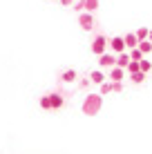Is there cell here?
Returning a JSON list of instances; mask_svg holds the SVG:
<instances>
[{"mask_svg": "<svg viewBox=\"0 0 152 154\" xmlns=\"http://www.w3.org/2000/svg\"><path fill=\"white\" fill-rule=\"evenodd\" d=\"M103 107V96L101 94H87L85 100H83V114L85 116H96Z\"/></svg>", "mask_w": 152, "mask_h": 154, "instance_id": "obj_1", "label": "cell"}, {"mask_svg": "<svg viewBox=\"0 0 152 154\" xmlns=\"http://www.w3.org/2000/svg\"><path fill=\"white\" fill-rule=\"evenodd\" d=\"M78 25H81L83 31H92L96 23H94V16L90 11H81V16H78Z\"/></svg>", "mask_w": 152, "mask_h": 154, "instance_id": "obj_2", "label": "cell"}, {"mask_svg": "<svg viewBox=\"0 0 152 154\" xmlns=\"http://www.w3.org/2000/svg\"><path fill=\"white\" fill-rule=\"evenodd\" d=\"M105 47H107V38L103 34H98V36H94V40H92V51L96 56H101V54H105Z\"/></svg>", "mask_w": 152, "mask_h": 154, "instance_id": "obj_3", "label": "cell"}, {"mask_svg": "<svg viewBox=\"0 0 152 154\" xmlns=\"http://www.w3.org/2000/svg\"><path fill=\"white\" fill-rule=\"evenodd\" d=\"M74 9L78 14L81 11H94V9H98V0H76V5H74Z\"/></svg>", "mask_w": 152, "mask_h": 154, "instance_id": "obj_4", "label": "cell"}, {"mask_svg": "<svg viewBox=\"0 0 152 154\" xmlns=\"http://www.w3.org/2000/svg\"><path fill=\"white\" fill-rule=\"evenodd\" d=\"M107 45L112 47V51H116V54L125 51V45H123V38H121V36H114V38H107Z\"/></svg>", "mask_w": 152, "mask_h": 154, "instance_id": "obj_5", "label": "cell"}, {"mask_svg": "<svg viewBox=\"0 0 152 154\" xmlns=\"http://www.w3.org/2000/svg\"><path fill=\"white\" fill-rule=\"evenodd\" d=\"M47 98H49V107L51 109H60L63 105H65V98H63L60 94H47Z\"/></svg>", "mask_w": 152, "mask_h": 154, "instance_id": "obj_6", "label": "cell"}, {"mask_svg": "<svg viewBox=\"0 0 152 154\" xmlns=\"http://www.w3.org/2000/svg\"><path fill=\"white\" fill-rule=\"evenodd\" d=\"M123 45H125V49H134V47L139 45V40H137L134 34H125L123 36Z\"/></svg>", "mask_w": 152, "mask_h": 154, "instance_id": "obj_7", "label": "cell"}, {"mask_svg": "<svg viewBox=\"0 0 152 154\" xmlns=\"http://www.w3.org/2000/svg\"><path fill=\"white\" fill-rule=\"evenodd\" d=\"M123 78H125V69H121V67L114 65L112 72H110V81H123Z\"/></svg>", "mask_w": 152, "mask_h": 154, "instance_id": "obj_8", "label": "cell"}, {"mask_svg": "<svg viewBox=\"0 0 152 154\" xmlns=\"http://www.w3.org/2000/svg\"><path fill=\"white\" fill-rule=\"evenodd\" d=\"M98 58H101V60H98V63H101V67H114V60H116L112 54H101Z\"/></svg>", "mask_w": 152, "mask_h": 154, "instance_id": "obj_9", "label": "cell"}, {"mask_svg": "<svg viewBox=\"0 0 152 154\" xmlns=\"http://www.w3.org/2000/svg\"><path fill=\"white\" fill-rule=\"evenodd\" d=\"M128 63H130L128 51H121V54H119V58L114 60V65H116V67H121V69H125V65H128Z\"/></svg>", "mask_w": 152, "mask_h": 154, "instance_id": "obj_10", "label": "cell"}, {"mask_svg": "<svg viewBox=\"0 0 152 154\" xmlns=\"http://www.w3.org/2000/svg\"><path fill=\"white\" fill-rule=\"evenodd\" d=\"M60 81L63 83H74L76 81V69H65L63 76H60Z\"/></svg>", "mask_w": 152, "mask_h": 154, "instance_id": "obj_11", "label": "cell"}, {"mask_svg": "<svg viewBox=\"0 0 152 154\" xmlns=\"http://www.w3.org/2000/svg\"><path fill=\"white\" fill-rule=\"evenodd\" d=\"M137 47H139V51H141L143 56H145V54H152V42H150V40H139Z\"/></svg>", "mask_w": 152, "mask_h": 154, "instance_id": "obj_12", "label": "cell"}, {"mask_svg": "<svg viewBox=\"0 0 152 154\" xmlns=\"http://www.w3.org/2000/svg\"><path fill=\"white\" fill-rule=\"evenodd\" d=\"M103 81H105V74H103V72H92V74H90V83L101 85Z\"/></svg>", "mask_w": 152, "mask_h": 154, "instance_id": "obj_13", "label": "cell"}, {"mask_svg": "<svg viewBox=\"0 0 152 154\" xmlns=\"http://www.w3.org/2000/svg\"><path fill=\"white\" fill-rule=\"evenodd\" d=\"M150 69H152V60H145V58H141V60H139V72L148 74Z\"/></svg>", "mask_w": 152, "mask_h": 154, "instance_id": "obj_14", "label": "cell"}, {"mask_svg": "<svg viewBox=\"0 0 152 154\" xmlns=\"http://www.w3.org/2000/svg\"><path fill=\"white\" fill-rule=\"evenodd\" d=\"M130 78H132L134 85H141V83L145 81V74H143V72H134V74H130Z\"/></svg>", "mask_w": 152, "mask_h": 154, "instance_id": "obj_15", "label": "cell"}, {"mask_svg": "<svg viewBox=\"0 0 152 154\" xmlns=\"http://www.w3.org/2000/svg\"><path fill=\"white\" fill-rule=\"evenodd\" d=\"M125 72H128V74H134V72H139V60H130L128 65H125Z\"/></svg>", "mask_w": 152, "mask_h": 154, "instance_id": "obj_16", "label": "cell"}, {"mask_svg": "<svg viewBox=\"0 0 152 154\" xmlns=\"http://www.w3.org/2000/svg\"><path fill=\"white\" fill-rule=\"evenodd\" d=\"M134 36H137V40H148V27H139Z\"/></svg>", "mask_w": 152, "mask_h": 154, "instance_id": "obj_17", "label": "cell"}, {"mask_svg": "<svg viewBox=\"0 0 152 154\" xmlns=\"http://www.w3.org/2000/svg\"><path fill=\"white\" fill-rule=\"evenodd\" d=\"M130 60H141V58H143V54H141L139 51V47H134V49H130Z\"/></svg>", "mask_w": 152, "mask_h": 154, "instance_id": "obj_18", "label": "cell"}, {"mask_svg": "<svg viewBox=\"0 0 152 154\" xmlns=\"http://www.w3.org/2000/svg\"><path fill=\"white\" fill-rule=\"evenodd\" d=\"M110 92H112V83H110V81H103V83H101V94L105 96V94H110Z\"/></svg>", "mask_w": 152, "mask_h": 154, "instance_id": "obj_19", "label": "cell"}, {"mask_svg": "<svg viewBox=\"0 0 152 154\" xmlns=\"http://www.w3.org/2000/svg\"><path fill=\"white\" fill-rule=\"evenodd\" d=\"M112 92L121 94V92H123V83H121V81H112Z\"/></svg>", "mask_w": 152, "mask_h": 154, "instance_id": "obj_20", "label": "cell"}, {"mask_svg": "<svg viewBox=\"0 0 152 154\" xmlns=\"http://www.w3.org/2000/svg\"><path fill=\"white\" fill-rule=\"evenodd\" d=\"M40 107H43V109H51V107H49V98H47V96L40 98Z\"/></svg>", "mask_w": 152, "mask_h": 154, "instance_id": "obj_21", "label": "cell"}, {"mask_svg": "<svg viewBox=\"0 0 152 154\" xmlns=\"http://www.w3.org/2000/svg\"><path fill=\"white\" fill-rule=\"evenodd\" d=\"M85 87H90V78H81V89H85Z\"/></svg>", "mask_w": 152, "mask_h": 154, "instance_id": "obj_22", "label": "cell"}, {"mask_svg": "<svg viewBox=\"0 0 152 154\" xmlns=\"http://www.w3.org/2000/svg\"><path fill=\"white\" fill-rule=\"evenodd\" d=\"M72 2H74V0H60V5H63V7H67V5H72Z\"/></svg>", "mask_w": 152, "mask_h": 154, "instance_id": "obj_23", "label": "cell"}, {"mask_svg": "<svg viewBox=\"0 0 152 154\" xmlns=\"http://www.w3.org/2000/svg\"><path fill=\"white\" fill-rule=\"evenodd\" d=\"M148 40L152 42V29H148Z\"/></svg>", "mask_w": 152, "mask_h": 154, "instance_id": "obj_24", "label": "cell"}]
</instances>
